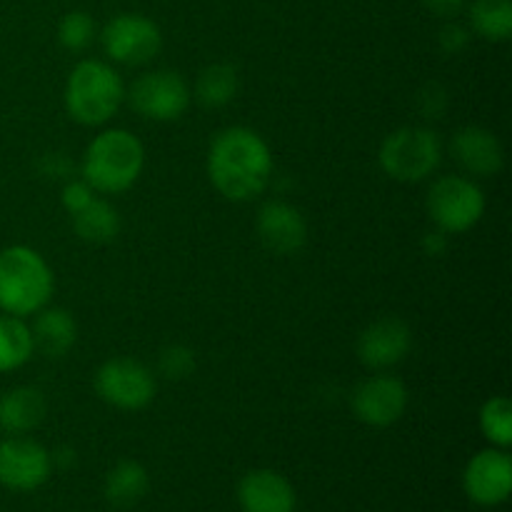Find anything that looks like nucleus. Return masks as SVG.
<instances>
[{
    "label": "nucleus",
    "mask_w": 512,
    "mask_h": 512,
    "mask_svg": "<svg viewBox=\"0 0 512 512\" xmlns=\"http://www.w3.org/2000/svg\"><path fill=\"white\" fill-rule=\"evenodd\" d=\"M238 503L243 512H295V488L275 470H250L238 485Z\"/></svg>",
    "instance_id": "nucleus-16"
},
{
    "label": "nucleus",
    "mask_w": 512,
    "mask_h": 512,
    "mask_svg": "<svg viewBox=\"0 0 512 512\" xmlns=\"http://www.w3.org/2000/svg\"><path fill=\"white\" fill-rule=\"evenodd\" d=\"M35 353L33 333L23 318L0 313V373H13L30 363Z\"/></svg>",
    "instance_id": "nucleus-23"
},
{
    "label": "nucleus",
    "mask_w": 512,
    "mask_h": 512,
    "mask_svg": "<svg viewBox=\"0 0 512 512\" xmlns=\"http://www.w3.org/2000/svg\"><path fill=\"white\" fill-rule=\"evenodd\" d=\"M30 333H33L35 350L48 358H65L78 340V323L68 310L45 305L40 313H35Z\"/></svg>",
    "instance_id": "nucleus-17"
},
{
    "label": "nucleus",
    "mask_w": 512,
    "mask_h": 512,
    "mask_svg": "<svg viewBox=\"0 0 512 512\" xmlns=\"http://www.w3.org/2000/svg\"><path fill=\"white\" fill-rule=\"evenodd\" d=\"M145 168V148L125 128H105L88 143L83 180L100 195H120L138 183Z\"/></svg>",
    "instance_id": "nucleus-2"
},
{
    "label": "nucleus",
    "mask_w": 512,
    "mask_h": 512,
    "mask_svg": "<svg viewBox=\"0 0 512 512\" xmlns=\"http://www.w3.org/2000/svg\"><path fill=\"white\" fill-rule=\"evenodd\" d=\"M463 490L470 503L498 508L512 493V458L508 450L488 448L468 460L463 470Z\"/></svg>",
    "instance_id": "nucleus-12"
},
{
    "label": "nucleus",
    "mask_w": 512,
    "mask_h": 512,
    "mask_svg": "<svg viewBox=\"0 0 512 512\" xmlns=\"http://www.w3.org/2000/svg\"><path fill=\"white\" fill-rule=\"evenodd\" d=\"M238 90V70L228 63H215L200 70L198 80H195L193 98L198 100L203 108H225V105L233 103Z\"/></svg>",
    "instance_id": "nucleus-22"
},
{
    "label": "nucleus",
    "mask_w": 512,
    "mask_h": 512,
    "mask_svg": "<svg viewBox=\"0 0 512 512\" xmlns=\"http://www.w3.org/2000/svg\"><path fill=\"white\" fill-rule=\"evenodd\" d=\"M93 198H95V190L90 188L83 178L68 180V183L63 185V193H60V203H63V208L68 210V215H75L78 210H83Z\"/></svg>",
    "instance_id": "nucleus-27"
},
{
    "label": "nucleus",
    "mask_w": 512,
    "mask_h": 512,
    "mask_svg": "<svg viewBox=\"0 0 512 512\" xmlns=\"http://www.w3.org/2000/svg\"><path fill=\"white\" fill-rule=\"evenodd\" d=\"M63 100L70 120L85 128H100L118 115L125 100V83L105 60H80L65 80Z\"/></svg>",
    "instance_id": "nucleus-4"
},
{
    "label": "nucleus",
    "mask_w": 512,
    "mask_h": 512,
    "mask_svg": "<svg viewBox=\"0 0 512 512\" xmlns=\"http://www.w3.org/2000/svg\"><path fill=\"white\" fill-rule=\"evenodd\" d=\"M410 403L408 388L390 373H375L358 383L350 395V408L360 423L370 428H390L405 415Z\"/></svg>",
    "instance_id": "nucleus-10"
},
{
    "label": "nucleus",
    "mask_w": 512,
    "mask_h": 512,
    "mask_svg": "<svg viewBox=\"0 0 512 512\" xmlns=\"http://www.w3.org/2000/svg\"><path fill=\"white\" fill-rule=\"evenodd\" d=\"M273 150L260 133L245 125L220 130L208 148V178L223 198L248 203L273 180Z\"/></svg>",
    "instance_id": "nucleus-1"
},
{
    "label": "nucleus",
    "mask_w": 512,
    "mask_h": 512,
    "mask_svg": "<svg viewBox=\"0 0 512 512\" xmlns=\"http://www.w3.org/2000/svg\"><path fill=\"white\" fill-rule=\"evenodd\" d=\"M470 35H473L470 33V28L450 20V23H445L443 30H440V48H443L448 55H458L460 50L468 48Z\"/></svg>",
    "instance_id": "nucleus-28"
},
{
    "label": "nucleus",
    "mask_w": 512,
    "mask_h": 512,
    "mask_svg": "<svg viewBox=\"0 0 512 512\" xmlns=\"http://www.w3.org/2000/svg\"><path fill=\"white\" fill-rule=\"evenodd\" d=\"M73 218V230L80 240L90 245H108L120 233V215L108 200L93 198L83 210H78Z\"/></svg>",
    "instance_id": "nucleus-20"
},
{
    "label": "nucleus",
    "mask_w": 512,
    "mask_h": 512,
    "mask_svg": "<svg viewBox=\"0 0 512 512\" xmlns=\"http://www.w3.org/2000/svg\"><path fill=\"white\" fill-rule=\"evenodd\" d=\"M55 275L48 260L28 245L0 250V313L13 318H33L50 305Z\"/></svg>",
    "instance_id": "nucleus-3"
},
{
    "label": "nucleus",
    "mask_w": 512,
    "mask_h": 512,
    "mask_svg": "<svg viewBox=\"0 0 512 512\" xmlns=\"http://www.w3.org/2000/svg\"><path fill=\"white\" fill-rule=\"evenodd\" d=\"M258 238L270 253L293 255L308 240V223L295 205L285 200H268L255 218Z\"/></svg>",
    "instance_id": "nucleus-15"
},
{
    "label": "nucleus",
    "mask_w": 512,
    "mask_h": 512,
    "mask_svg": "<svg viewBox=\"0 0 512 512\" xmlns=\"http://www.w3.org/2000/svg\"><path fill=\"white\" fill-rule=\"evenodd\" d=\"M58 40L65 50L80 53L95 40V20L85 10H70L58 23Z\"/></svg>",
    "instance_id": "nucleus-25"
},
{
    "label": "nucleus",
    "mask_w": 512,
    "mask_h": 512,
    "mask_svg": "<svg viewBox=\"0 0 512 512\" xmlns=\"http://www.w3.org/2000/svg\"><path fill=\"white\" fill-rule=\"evenodd\" d=\"M410 348H413V333H410L408 323L400 318H378L358 335L355 343V353H358L360 363L373 373H383V370L395 368L408 358Z\"/></svg>",
    "instance_id": "nucleus-13"
},
{
    "label": "nucleus",
    "mask_w": 512,
    "mask_h": 512,
    "mask_svg": "<svg viewBox=\"0 0 512 512\" xmlns=\"http://www.w3.org/2000/svg\"><path fill=\"white\" fill-rule=\"evenodd\" d=\"M95 393L110 408L135 413L145 410L155 400L158 383L148 365L133 358H113L95 373Z\"/></svg>",
    "instance_id": "nucleus-9"
},
{
    "label": "nucleus",
    "mask_w": 512,
    "mask_h": 512,
    "mask_svg": "<svg viewBox=\"0 0 512 512\" xmlns=\"http://www.w3.org/2000/svg\"><path fill=\"white\" fill-rule=\"evenodd\" d=\"M470 33L490 43H505L512 35V0H473L468 5Z\"/></svg>",
    "instance_id": "nucleus-21"
},
{
    "label": "nucleus",
    "mask_w": 512,
    "mask_h": 512,
    "mask_svg": "<svg viewBox=\"0 0 512 512\" xmlns=\"http://www.w3.org/2000/svg\"><path fill=\"white\" fill-rule=\"evenodd\" d=\"M45 418V398L38 388H13L0 395V430L5 435H28Z\"/></svg>",
    "instance_id": "nucleus-18"
},
{
    "label": "nucleus",
    "mask_w": 512,
    "mask_h": 512,
    "mask_svg": "<svg viewBox=\"0 0 512 512\" xmlns=\"http://www.w3.org/2000/svg\"><path fill=\"white\" fill-rule=\"evenodd\" d=\"M425 5H428L430 13L440 15V18H448L453 20L455 15L460 13V10L468 5V0H423Z\"/></svg>",
    "instance_id": "nucleus-29"
},
{
    "label": "nucleus",
    "mask_w": 512,
    "mask_h": 512,
    "mask_svg": "<svg viewBox=\"0 0 512 512\" xmlns=\"http://www.w3.org/2000/svg\"><path fill=\"white\" fill-rule=\"evenodd\" d=\"M100 43L110 63L140 68L158 58L163 48V33L148 15L120 13L105 23Z\"/></svg>",
    "instance_id": "nucleus-8"
},
{
    "label": "nucleus",
    "mask_w": 512,
    "mask_h": 512,
    "mask_svg": "<svg viewBox=\"0 0 512 512\" xmlns=\"http://www.w3.org/2000/svg\"><path fill=\"white\" fill-rule=\"evenodd\" d=\"M158 370L168 380H185L195 370V353L188 345H168L160 350Z\"/></svg>",
    "instance_id": "nucleus-26"
},
{
    "label": "nucleus",
    "mask_w": 512,
    "mask_h": 512,
    "mask_svg": "<svg viewBox=\"0 0 512 512\" xmlns=\"http://www.w3.org/2000/svg\"><path fill=\"white\" fill-rule=\"evenodd\" d=\"M125 98L140 118L153 123H173L183 118L193 103V88L178 70L158 68L140 73L133 85L125 88Z\"/></svg>",
    "instance_id": "nucleus-7"
},
{
    "label": "nucleus",
    "mask_w": 512,
    "mask_h": 512,
    "mask_svg": "<svg viewBox=\"0 0 512 512\" xmlns=\"http://www.w3.org/2000/svg\"><path fill=\"white\" fill-rule=\"evenodd\" d=\"M53 473V455L25 435L0 440V485L13 493H30L48 483Z\"/></svg>",
    "instance_id": "nucleus-11"
},
{
    "label": "nucleus",
    "mask_w": 512,
    "mask_h": 512,
    "mask_svg": "<svg viewBox=\"0 0 512 512\" xmlns=\"http://www.w3.org/2000/svg\"><path fill=\"white\" fill-rule=\"evenodd\" d=\"M480 430L493 448L512 445V403L505 395H493L480 408Z\"/></svg>",
    "instance_id": "nucleus-24"
},
{
    "label": "nucleus",
    "mask_w": 512,
    "mask_h": 512,
    "mask_svg": "<svg viewBox=\"0 0 512 512\" xmlns=\"http://www.w3.org/2000/svg\"><path fill=\"white\" fill-rule=\"evenodd\" d=\"M148 488V470L140 463H135V460H120L105 475L103 493L113 508H133V505H138L145 498Z\"/></svg>",
    "instance_id": "nucleus-19"
},
{
    "label": "nucleus",
    "mask_w": 512,
    "mask_h": 512,
    "mask_svg": "<svg viewBox=\"0 0 512 512\" xmlns=\"http://www.w3.org/2000/svg\"><path fill=\"white\" fill-rule=\"evenodd\" d=\"M378 160L388 178L398 183H420L438 170L443 143L440 135L425 125H405L383 140Z\"/></svg>",
    "instance_id": "nucleus-5"
},
{
    "label": "nucleus",
    "mask_w": 512,
    "mask_h": 512,
    "mask_svg": "<svg viewBox=\"0 0 512 512\" xmlns=\"http://www.w3.org/2000/svg\"><path fill=\"white\" fill-rule=\"evenodd\" d=\"M425 208L435 230L445 235H463L483 220L485 193L468 175H443L430 185Z\"/></svg>",
    "instance_id": "nucleus-6"
},
{
    "label": "nucleus",
    "mask_w": 512,
    "mask_h": 512,
    "mask_svg": "<svg viewBox=\"0 0 512 512\" xmlns=\"http://www.w3.org/2000/svg\"><path fill=\"white\" fill-rule=\"evenodd\" d=\"M425 250H428L430 255H440L445 250V233H440V230H435V233H428L425 235Z\"/></svg>",
    "instance_id": "nucleus-30"
},
{
    "label": "nucleus",
    "mask_w": 512,
    "mask_h": 512,
    "mask_svg": "<svg viewBox=\"0 0 512 512\" xmlns=\"http://www.w3.org/2000/svg\"><path fill=\"white\" fill-rule=\"evenodd\" d=\"M450 155L468 178H493L503 170L505 150L498 135L483 125H465L450 140Z\"/></svg>",
    "instance_id": "nucleus-14"
}]
</instances>
